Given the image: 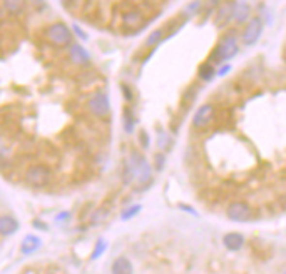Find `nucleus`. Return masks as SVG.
<instances>
[{"mask_svg": "<svg viewBox=\"0 0 286 274\" xmlns=\"http://www.w3.org/2000/svg\"><path fill=\"white\" fill-rule=\"evenodd\" d=\"M132 169H134V189L144 191L152 184V166L146 159V155L139 151H132L127 155Z\"/></svg>", "mask_w": 286, "mask_h": 274, "instance_id": "f257e3e1", "label": "nucleus"}, {"mask_svg": "<svg viewBox=\"0 0 286 274\" xmlns=\"http://www.w3.org/2000/svg\"><path fill=\"white\" fill-rule=\"evenodd\" d=\"M239 47H238V37L235 32H228L222 35V39L218 42V46L214 47L213 52L209 55V62L216 65H222L224 62L231 61L233 57L238 54Z\"/></svg>", "mask_w": 286, "mask_h": 274, "instance_id": "f03ea898", "label": "nucleus"}, {"mask_svg": "<svg viewBox=\"0 0 286 274\" xmlns=\"http://www.w3.org/2000/svg\"><path fill=\"white\" fill-rule=\"evenodd\" d=\"M24 179L31 187L42 189L50 184L52 169L47 164H44V162H34V164H31L25 169Z\"/></svg>", "mask_w": 286, "mask_h": 274, "instance_id": "7ed1b4c3", "label": "nucleus"}, {"mask_svg": "<svg viewBox=\"0 0 286 274\" xmlns=\"http://www.w3.org/2000/svg\"><path fill=\"white\" fill-rule=\"evenodd\" d=\"M226 216L233 223H248L254 216L253 206L246 201H233L226 207Z\"/></svg>", "mask_w": 286, "mask_h": 274, "instance_id": "20e7f679", "label": "nucleus"}, {"mask_svg": "<svg viewBox=\"0 0 286 274\" xmlns=\"http://www.w3.org/2000/svg\"><path fill=\"white\" fill-rule=\"evenodd\" d=\"M216 119V107L213 104H203V106L198 107V110L192 116V127L196 131H203V129H207L213 121Z\"/></svg>", "mask_w": 286, "mask_h": 274, "instance_id": "39448f33", "label": "nucleus"}, {"mask_svg": "<svg viewBox=\"0 0 286 274\" xmlns=\"http://www.w3.org/2000/svg\"><path fill=\"white\" fill-rule=\"evenodd\" d=\"M238 2L235 0H221L218 9L214 10V25L218 29H224L229 25V22L235 18V10H236Z\"/></svg>", "mask_w": 286, "mask_h": 274, "instance_id": "423d86ee", "label": "nucleus"}, {"mask_svg": "<svg viewBox=\"0 0 286 274\" xmlns=\"http://www.w3.org/2000/svg\"><path fill=\"white\" fill-rule=\"evenodd\" d=\"M46 37L49 39L50 44L57 47H67L72 42V32L65 24H54L47 29Z\"/></svg>", "mask_w": 286, "mask_h": 274, "instance_id": "0eeeda50", "label": "nucleus"}, {"mask_svg": "<svg viewBox=\"0 0 286 274\" xmlns=\"http://www.w3.org/2000/svg\"><path fill=\"white\" fill-rule=\"evenodd\" d=\"M87 107L92 116L95 117H107L111 114V101L106 92H95L87 102Z\"/></svg>", "mask_w": 286, "mask_h": 274, "instance_id": "6e6552de", "label": "nucleus"}, {"mask_svg": "<svg viewBox=\"0 0 286 274\" xmlns=\"http://www.w3.org/2000/svg\"><path fill=\"white\" fill-rule=\"evenodd\" d=\"M261 34H263V20L259 17H253L246 24V27H244L243 34H241V40H243V44L246 47H251L258 42Z\"/></svg>", "mask_w": 286, "mask_h": 274, "instance_id": "1a4fd4ad", "label": "nucleus"}, {"mask_svg": "<svg viewBox=\"0 0 286 274\" xmlns=\"http://www.w3.org/2000/svg\"><path fill=\"white\" fill-rule=\"evenodd\" d=\"M246 244V238H244L241 232H228V234L222 236V246L226 247L228 251H241Z\"/></svg>", "mask_w": 286, "mask_h": 274, "instance_id": "9d476101", "label": "nucleus"}, {"mask_svg": "<svg viewBox=\"0 0 286 274\" xmlns=\"http://www.w3.org/2000/svg\"><path fill=\"white\" fill-rule=\"evenodd\" d=\"M122 24H124V27L127 29V30L136 32L144 25V17L139 10H129V12H126L124 17H122Z\"/></svg>", "mask_w": 286, "mask_h": 274, "instance_id": "9b49d317", "label": "nucleus"}, {"mask_svg": "<svg viewBox=\"0 0 286 274\" xmlns=\"http://www.w3.org/2000/svg\"><path fill=\"white\" fill-rule=\"evenodd\" d=\"M42 247V239L39 238V236L35 234H27L24 239H22V246H20V251L22 254H25V256H31V254H35L37 251Z\"/></svg>", "mask_w": 286, "mask_h": 274, "instance_id": "f8f14e48", "label": "nucleus"}, {"mask_svg": "<svg viewBox=\"0 0 286 274\" xmlns=\"http://www.w3.org/2000/svg\"><path fill=\"white\" fill-rule=\"evenodd\" d=\"M20 229V224L14 216H0V236H14Z\"/></svg>", "mask_w": 286, "mask_h": 274, "instance_id": "ddd939ff", "label": "nucleus"}, {"mask_svg": "<svg viewBox=\"0 0 286 274\" xmlns=\"http://www.w3.org/2000/svg\"><path fill=\"white\" fill-rule=\"evenodd\" d=\"M111 274H134V266L131 259L126 256H119L111 264Z\"/></svg>", "mask_w": 286, "mask_h": 274, "instance_id": "4468645a", "label": "nucleus"}, {"mask_svg": "<svg viewBox=\"0 0 286 274\" xmlns=\"http://www.w3.org/2000/svg\"><path fill=\"white\" fill-rule=\"evenodd\" d=\"M70 61H72L74 64L85 65L91 62V55H89V52L85 50L82 46L76 44V46L70 47Z\"/></svg>", "mask_w": 286, "mask_h": 274, "instance_id": "2eb2a0df", "label": "nucleus"}, {"mask_svg": "<svg viewBox=\"0 0 286 274\" xmlns=\"http://www.w3.org/2000/svg\"><path fill=\"white\" fill-rule=\"evenodd\" d=\"M25 3H27V0H0V5L10 15H18L25 9Z\"/></svg>", "mask_w": 286, "mask_h": 274, "instance_id": "dca6fc26", "label": "nucleus"}, {"mask_svg": "<svg viewBox=\"0 0 286 274\" xmlns=\"http://www.w3.org/2000/svg\"><path fill=\"white\" fill-rule=\"evenodd\" d=\"M216 67H214L213 64H211L209 61L207 62H203L201 65H199V69H198V77L203 80V82H211V80L216 77Z\"/></svg>", "mask_w": 286, "mask_h": 274, "instance_id": "f3484780", "label": "nucleus"}, {"mask_svg": "<svg viewBox=\"0 0 286 274\" xmlns=\"http://www.w3.org/2000/svg\"><path fill=\"white\" fill-rule=\"evenodd\" d=\"M121 179H122V184H126V186H134V169H132V166L127 157L122 161Z\"/></svg>", "mask_w": 286, "mask_h": 274, "instance_id": "a211bd4d", "label": "nucleus"}, {"mask_svg": "<svg viewBox=\"0 0 286 274\" xmlns=\"http://www.w3.org/2000/svg\"><path fill=\"white\" fill-rule=\"evenodd\" d=\"M122 124H124V132L126 134H132L136 129V116L132 112L131 107H124L122 112Z\"/></svg>", "mask_w": 286, "mask_h": 274, "instance_id": "6ab92c4d", "label": "nucleus"}, {"mask_svg": "<svg viewBox=\"0 0 286 274\" xmlns=\"http://www.w3.org/2000/svg\"><path fill=\"white\" fill-rule=\"evenodd\" d=\"M248 17H250V5L244 2H238L236 10H235V20L239 22V24H243Z\"/></svg>", "mask_w": 286, "mask_h": 274, "instance_id": "aec40b11", "label": "nucleus"}, {"mask_svg": "<svg viewBox=\"0 0 286 274\" xmlns=\"http://www.w3.org/2000/svg\"><path fill=\"white\" fill-rule=\"evenodd\" d=\"M106 251H107V241L102 239V238L97 239L95 241V244H94V249H92V253H91V259L92 261H95V259L101 258Z\"/></svg>", "mask_w": 286, "mask_h": 274, "instance_id": "412c9836", "label": "nucleus"}, {"mask_svg": "<svg viewBox=\"0 0 286 274\" xmlns=\"http://www.w3.org/2000/svg\"><path fill=\"white\" fill-rule=\"evenodd\" d=\"M141 209H143V206H141V204H131V206H127V207H126V209L121 213V219H122V221L132 219V217H136L137 214L141 213Z\"/></svg>", "mask_w": 286, "mask_h": 274, "instance_id": "4be33fe9", "label": "nucleus"}, {"mask_svg": "<svg viewBox=\"0 0 286 274\" xmlns=\"http://www.w3.org/2000/svg\"><path fill=\"white\" fill-rule=\"evenodd\" d=\"M162 39H164V30H162V29H156V30L151 32L149 37L146 39V46L154 47V46H158Z\"/></svg>", "mask_w": 286, "mask_h": 274, "instance_id": "5701e85b", "label": "nucleus"}, {"mask_svg": "<svg viewBox=\"0 0 286 274\" xmlns=\"http://www.w3.org/2000/svg\"><path fill=\"white\" fill-rule=\"evenodd\" d=\"M201 5H203V0H194V2L188 3V5L184 7L183 14H184L186 17L192 15V14H198L199 10H201Z\"/></svg>", "mask_w": 286, "mask_h": 274, "instance_id": "b1692460", "label": "nucleus"}, {"mask_svg": "<svg viewBox=\"0 0 286 274\" xmlns=\"http://www.w3.org/2000/svg\"><path fill=\"white\" fill-rule=\"evenodd\" d=\"M171 144H173V140H171V137L166 134V132H161L159 134V140H158V146L161 151H168L171 147Z\"/></svg>", "mask_w": 286, "mask_h": 274, "instance_id": "393cba45", "label": "nucleus"}, {"mask_svg": "<svg viewBox=\"0 0 286 274\" xmlns=\"http://www.w3.org/2000/svg\"><path fill=\"white\" fill-rule=\"evenodd\" d=\"M70 217H72V214H70L69 211H62V213H59L57 216L54 217V223L59 224V226L69 224L70 223Z\"/></svg>", "mask_w": 286, "mask_h": 274, "instance_id": "a878e982", "label": "nucleus"}, {"mask_svg": "<svg viewBox=\"0 0 286 274\" xmlns=\"http://www.w3.org/2000/svg\"><path fill=\"white\" fill-rule=\"evenodd\" d=\"M154 166H156V171H162V167L166 166V154L164 152H158L154 155Z\"/></svg>", "mask_w": 286, "mask_h": 274, "instance_id": "bb28decb", "label": "nucleus"}, {"mask_svg": "<svg viewBox=\"0 0 286 274\" xmlns=\"http://www.w3.org/2000/svg\"><path fill=\"white\" fill-rule=\"evenodd\" d=\"M121 89H122V95H124L126 101H127V102H132V101H134V92H132V89L129 87L127 84H122Z\"/></svg>", "mask_w": 286, "mask_h": 274, "instance_id": "cd10ccee", "label": "nucleus"}, {"mask_svg": "<svg viewBox=\"0 0 286 274\" xmlns=\"http://www.w3.org/2000/svg\"><path fill=\"white\" fill-rule=\"evenodd\" d=\"M139 142H141V147H143V149H147V147H149L151 140H149V134H147L146 131L139 132Z\"/></svg>", "mask_w": 286, "mask_h": 274, "instance_id": "c85d7f7f", "label": "nucleus"}, {"mask_svg": "<svg viewBox=\"0 0 286 274\" xmlns=\"http://www.w3.org/2000/svg\"><path fill=\"white\" fill-rule=\"evenodd\" d=\"M7 155H9V147H7V144L0 139V161H3Z\"/></svg>", "mask_w": 286, "mask_h": 274, "instance_id": "c756f323", "label": "nucleus"}, {"mask_svg": "<svg viewBox=\"0 0 286 274\" xmlns=\"http://www.w3.org/2000/svg\"><path fill=\"white\" fill-rule=\"evenodd\" d=\"M74 34H76V35H79L82 40H87V34H85V32H84L80 27H77V25H74Z\"/></svg>", "mask_w": 286, "mask_h": 274, "instance_id": "7c9ffc66", "label": "nucleus"}, {"mask_svg": "<svg viewBox=\"0 0 286 274\" xmlns=\"http://www.w3.org/2000/svg\"><path fill=\"white\" fill-rule=\"evenodd\" d=\"M229 69H231V65H222V67H219V70L216 72V76H219V77H222V76H226V74L229 72Z\"/></svg>", "mask_w": 286, "mask_h": 274, "instance_id": "2f4dec72", "label": "nucleus"}, {"mask_svg": "<svg viewBox=\"0 0 286 274\" xmlns=\"http://www.w3.org/2000/svg\"><path fill=\"white\" fill-rule=\"evenodd\" d=\"M179 209H183V211H186V213H189V214H194V216H198V213H196L194 209H191V207H188V204H179Z\"/></svg>", "mask_w": 286, "mask_h": 274, "instance_id": "473e14b6", "label": "nucleus"}, {"mask_svg": "<svg viewBox=\"0 0 286 274\" xmlns=\"http://www.w3.org/2000/svg\"><path fill=\"white\" fill-rule=\"evenodd\" d=\"M32 226H34L35 229H42V231H47V226L44 224V223H40V221H34V223H32Z\"/></svg>", "mask_w": 286, "mask_h": 274, "instance_id": "72a5a7b5", "label": "nucleus"}, {"mask_svg": "<svg viewBox=\"0 0 286 274\" xmlns=\"http://www.w3.org/2000/svg\"><path fill=\"white\" fill-rule=\"evenodd\" d=\"M283 274H286V271H285V273H283Z\"/></svg>", "mask_w": 286, "mask_h": 274, "instance_id": "f704fd0d", "label": "nucleus"}]
</instances>
